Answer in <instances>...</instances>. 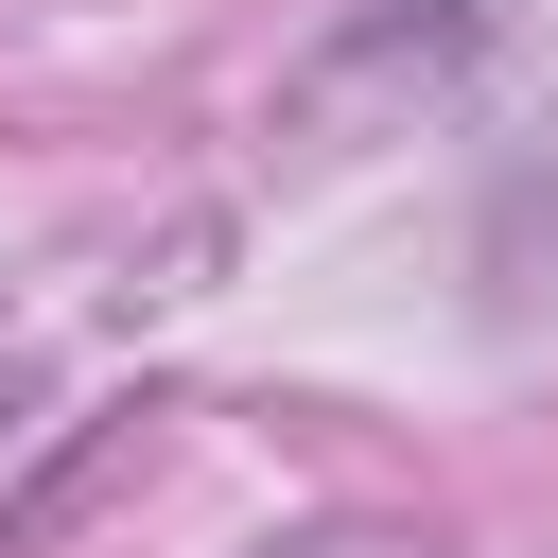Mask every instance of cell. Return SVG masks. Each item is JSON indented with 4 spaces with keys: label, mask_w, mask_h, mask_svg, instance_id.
Masks as SVG:
<instances>
[{
    "label": "cell",
    "mask_w": 558,
    "mask_h": 558,
    "mask_svg": "<svg viewBox=\"0 0 558 558\" xmlns=\"http://www.w3.org/2000/svg\"><path fill=\"white\" fill-rule=\"evenodd\" d=\"M262 558H453V541H418V523H296V541H262Z\"/></svg>",
    "instance_id": "6da1fadb"
}]
</instances>
